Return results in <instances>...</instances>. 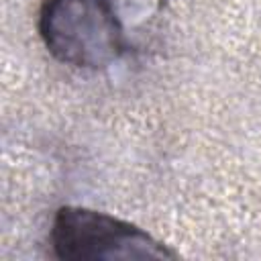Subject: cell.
Returning <instances> with one entry per match:
<instances>
[{"instance_id":"1","label":"cell","mask_w":261,"mask_h":261,"mask_svg":"<svg viewBox=\"0 0 261 261\" xmlns=\"http://www.w3.org/2000/svg\"><path fill=\"white\" fill-rule=\"evenodd\" d=\"M39 31L45 47L73 67L100 69L130 49L108 0H45Z\"/></svg>"},{"instance_id":"2","label":"cell","mask_w":261,"mask_h":261,"mask_svg":"<svg viewBox=\"0 0 261 261\" xmlns=\"http://www.w3.org/2000/svg\"><path fill=\"white\" fill-rule=\"evenodd\" d=\"M51 245L65 261H139L175 257L147 230L106 212L65 206L53 218Z\"/></svg>"},{"instance_id":"3","label":"cell","mask_w":261,"mask_h":261,"mask_svg":"<svg viewBox=\"0 0 261 261\" xmlns=\"http://www.w3.org/2000/svg\"><path fill=\"white\" fill-rule=\"evenodd\" d=\"M161 0H108V4L112 6L114 14L118 16L122 29L133 31L139 24H143L147 18H151L157 10Z\"/></svg>"}]
</instances>
